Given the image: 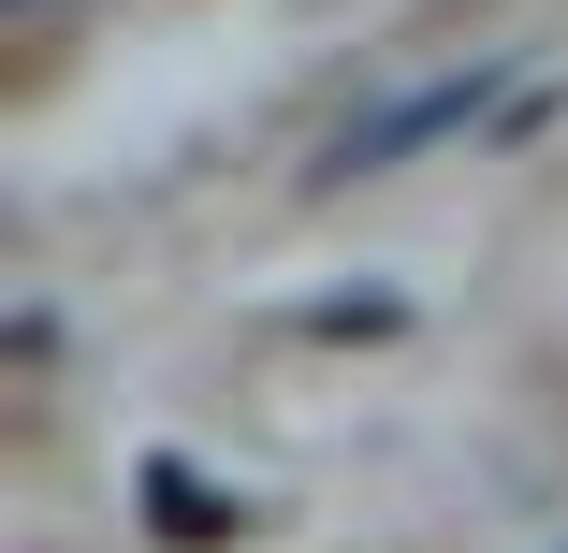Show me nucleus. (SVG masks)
Returning <instances> with one entry per match:
<instances>
[{
	"instance_id": "nucleus-1",
	"label": "nucleus",
	"mask_w": 568,
	"mask_h": 553,
	"mask_svg": "<svg viewBox=\"0 0 568 553\" xmlns=\"http://www.w3.org/2000/svg\"><path fill=\"white\" fill-rule=\"evenodd\" d=\"M481 88H496V59H437V73H408V88H379L365 117H335L321 175H394L408 146H437V132H467V117H481Z\"/></svg>"
},
{
	"instance_id": "nucleus-2",
	"label": "nucleus",
	"mask_w": 568,
	"mask_h": 553,
	"mask_svg": "<svg viewBox=\"0 0 568 553\" xmlns=\"http://www.w3.org/2000/svg\"><path fill=\"white\" fill-rule=\"evenodd\" d=\"M146 510H161V539H248V495H219L190 467H146Z\"/></svg>"
}]
</instances>
